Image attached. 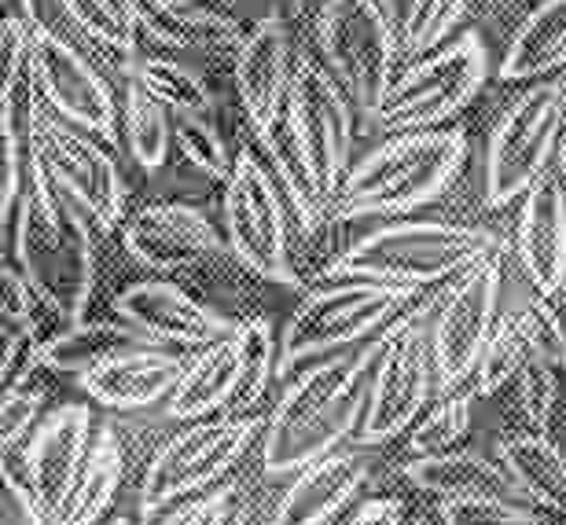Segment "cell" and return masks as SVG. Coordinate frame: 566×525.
Returning <instances> with one entry per match:
<instances>
[{
  "instance_id": "cell-1",
  "label": "cell",
  "mask_w": 566,
  "mask_h": 525,
  "mask_svg": "<svg viewBox=\"0 0 566 525\" xmlns=\"http://www.w3.org/2000/svg\"><path fill=\"white\" fill-rule=\"evenodd\" d=\"M379 353L382 335L357 353H335L294 371L265 422L262 466L269 477L298 474L310 463L332 455L335 444L357 438Z\"/></svg>"
},
{
  "instance_id": "cell-2",
  "label": "cell",
  "mask_w": 566,
  "mask_h": 525,
  "mask_svg": "<svg viewBox=\"0 0 566 525\" xmlns=\"http://www.w3.org/2000/svg\"><path fill=\"white\" fill-rule=\"evenodd\" d=\"M93 217L55 185L33 151L27 188H22L15 224H11V254H15V265L30 280L41 305L63 324H82L88 305H93Z\"/></svg>"
},
{
  "instance_id": "cell-3",
  "label": "cell",
  "mask_w": 566,
  "mask_h": 525,
  "mask_svg": "<svg viewBox=\"0 0 566 525\" xmlns=\"http://www.w3.org/2000/svg\"><path fill=\"white\" fill-rule=\"evenodd\" d=\"M468 162V136L463 129H420L394 133L349 166L335 196V221L357 217H405L430 207L457 185Z\"/></svg>"
},
{
  "instance_id": "cell-4",
  "label": "cell",
  "mask_w": 566,
  "mask_h": 525,
  "mask_svg": "<svg viewBox=\"0 0 566 525\" xmlns=\"http://www.w3.org/2000/svg\"><path fill=\"white\" fill-rule=\"evenodd\" d=\"M501 254L485 228L449 221H387L327 261V280H376L394 287H427Z\"/></svg>"
},
{
  "instance_id": "cell-5",
  "label": "cell",
  "mask_w": 566,
  "mask_h": 525,
  "mask_svg": "<svg viewBox=\"0 0 566 525\" xmlns=\"http://www.w3.org/2000/svg\"><path fill=\"white\" fill-rule=\"evenodd\" d=\"M412 298L416 287H394L376 280L321 283L280 327V379H291L305 364L346 353L379 327H390Z\"/></svg>"
},
{
  "instance_id": "cell-6",
  "label": "cell",
  "mask_w": 566,
  "mask_h": 525,
  "mask_svg": "<svg viewBox=\"0 0 566 525\" xmlns=\"http://www.w3.org/2000/svg\"><path fill=\"white\" fill-rule=\"evenodd\" d=\"M485 77H490V52L479 33L449 38L434 52L416 55V63L394 82L382 107L371 114V125L390 136L441 129L482 93Z\"/></svg>"
},
{
  "instance_id": "cell-7",
  "label": "cell",
  "mask_w": 566,
  "mask_h": 525,
  "mask_svg": "<svg viewBox=\"0 0 566 525\" xmlns=\"http://www.w3.org/2000/svg\"><path fill=\"white\" fill-rule=\"evenodd\" d=\"M258 438H265L262 416H224L210 422H191L188 430L169 438L144 471V522L166 515L185 500L199 496L202 489L221 482L251 452V444H258Z\"/></svg>"
},
{
  "instance_id": "cell-8",
  "label": "cell",
  "mask_w": 566,
  "mask_h": 525,
  "mask_svg": "<svg viewBox=\"0 0 566 525\" xmlns=\"http://www.w3.org/2000/svg\"><path fill=\"white\" fill-rule=\"evenodd\" d=\"M566 129V85L534 82L518 93L490 133L485 151V202L493 210L512 207L548 174Z\"/></svg>"
},
{
  "instance_id": "cell-9",
  "label": "cell",
  "mask_w": 566,
  "mask_h": 525,
  "mask_svg": "<svg viewBox=\"0 0 566 525\" xmlns=\"http://www.w3.org/2000/svg\"><path fill=\"white\" fill-rule=\"evenodd\" d=\"M316 44L324 66L371 122V114L382 107L398 82L394 66L401 55V38L382 15L379 0H324L316 19Z\"/></svg>"
},
{
  "instance_id": "cell-10",
  "label": "cell",
  "mask_w": 566,
  "mask_h": 525,
  "mask_svg": "<svg viewBox=\"0 0 566 525\" xmlns=\"http://www.w3.org/2000/svg\"><path fill=\"white\" fill-rule=\"evenodd\" d=\"M287 207L276 174L243 147L224 180V239L232 254L269 283H298L291 265Z\"/></svg>"
},
{
  "instance_id": "cell-11",
  "label": "cell",
  "mask_w": 566,
  "mask_h": 525,
  "mask_svg": "<svg viewBox=\"0 0 566 525\" xmlns=\"http://www.w3.org/2000/svg\"><path fill=\"white\" fill-rule=\"evenodd\" d=\"M430 309L420 305L416 313H405L401 319L382 330V353L371 379L368 408L360 419L357 444H387L398 433H405L423 412L430 382L434 379V353H430Z\"/></svg>"
},
{
  "instance_id": "cell-12",
  "label": "cell",
  "mask_w": 566,
  "mask_h": 525,
  "mask_svg": "<svg viewBox=\"0 0 566 525\" xmlns=\"http://www.w3.org/2000/svg\"><path fill=\"white\" fill-rule=\"evenodd\" d=\"M501 254L479 261L452 283L449 298H441L438 313L430 316V353H434L438 386H460L479 368L485 346L496 330V309H501Z\"/></svg>"
},
{
  "instance_id": "cell-13",
  "label": "cell",
  "mask_w": 566,
  "mask_h": 525,
  "mask_svg": "<svg viewBox=\"0 0 566 525\" xmlns=\"http://www.w3.org/2000/svg\"><path fill=\"white\" fill-rule=\"evenodd\" d=\"M287 114L316 177L335 202L349 174V151H354V99L324 63H316L313 55H298L287 93Z\"/></svg>"
},
{
  "instance_id": "cell-14",
  "label": "cell",
  "mask_w": 566,
  "mask_h": 525,
  "mask_svg": "<svg viewBox=\"0 0 566 525\" xmlns=\"http://www.w3.org/2000/svg\"><path fill=\"white\" fill-rule=\"evenodd\" d=\"M30 71L52 114L99 136L104 144L118 140V107L104 74L74 44H66L60 33L41 22L30 27Z\"/></svg>"
},
{
  "instance_id": "cell-15",
  "label": "cell",
  "mask_w": 566,
  "mask_h": 525,
  "mask_svg": "<svg viewBox=\"0 0 566 525\" xmlns=\"http://www.w3.org/2000/svg\"><path fill=\"white\" fill-rule=\"evenodd\" d=\"M38 158L55 185L104 232L122 221V213H126V180H122L111 151L99 144V136L77 129V125L63 122L60 114L44 107L38 122Z\"/></svg>"
},
{
  "instance_id": "cell-16",
  "label": "cell",
  "mask_w": 566,
  "mask_h": 525,
  "mask_svg": "<svg viewBox=\"0 0 566 525\" xmlns=\"http://www.w3.org/2000/svg\"><path fill=\"white\" fill-rule=\"evenodd\" d=\"M93 441V412H88V405L74 401L44 416L38 430H33V438L27 441V449L19 452V474L27 477L30 493L38 496L49 522L60 518L66 500H71L77 482H82Z\"/></svg>"
},
{
  "instance_id": "cell-17",
  "label": "cell",
  "mask_w": 566,
  "mask_h": 525,
  "mask_svg": "<svg viewBox=\"0 0 566 525\" xmlns=\"http://www.w3.org/2000/svg\"><path fill=\"white\" fill-rule=\"evenodd\" d=\"M115 313L126 324L140 327L158 346H213L240 330V324H232L229 316L163 280L133 283L115 298Z\"/></svg>"
},
{
  "instance_id": "cell-18",
  "label": "cell",
  "mask_w": 566,
  "mask_h": 525,
  "mask_svg": "<svg viewBox=\"0 0 566 525\" xmlns=\"http://www.w3.org/2000/svg\"><path fill=\"white\" fill-rule=\"evenodd\" d=\"M122 243L140 265L155 272H177L218 258L229 239H221L210 217L199 213L196 207L155 202V207H144L129 217Z\"/></svg>"
},
{
  "instance_id": "cell-19",
  "label": "cell",
  "mask_w": 566,
  "mask_h": 525,
  "mask_svg": "<svg viewBox=\"0 0 566 525\" xmlns=\"http://www.w3.org/2000/svg\"><path fill=\"white\" fill-rule=\"evenodd\" d=\"M235 93H240V107L251 122L254 136H262L269 125L280 118L287 107L291 77H294V55H291V33L283 27L280 15L258 19L240 44L232 60Z\"/></svg>"
},
{
  "instance_id": "cell-20",
  "label": "cell",
  "mask_w": 566,
  "mask_h": 525,
  "mask_svg": "<svg viewBox=\"0 0 566 525\" xmlns=\"http://www.w3.org/2000/svg\"><path fill=\"white\" fill-rule=\"evenodd\" d=\"M518 261L537 294L566 287V185L559 169H548L523 196L518 213Z\"/></svg>"
},
{
  "instance_id": "cell-21",
  "label": "cell",
  "mask_w": 566,
  "mask_h": 525,
  "mask_svg": "<svg viewBox=\"0 0 566 525\" xmlns=\"http://www.w3.org/2000/svg\"><path fill=\"white\" fill-rule=\"evenodd\" d=\"M371 471L368 452H332L294 474L269 525H327L354 504Z\"/></svg>"
},
{
  "instance_id": "cell-22",
  "label": "cell",
  "mask_w": 566,
  "mask_h": 525,
  "mask_svg": "<svg viewBox=\"0 0 566 525\" xmlns=\"http://www.w3.org/2000/svg\"><path fill=\"white\" fill-rule=\"evenodd\" d=\"M185 368L188 364L174 357L169 349L151 346V349L126 353V357H115L82 375V390L104 408L137 412V408H151L163 397L174 393Z\"/></svg>"
},
{
  "instance_id": "cell-23",
  "label": "cell",
  "mask_w": 566,
  "mask_h": 525,
  "mask_svg": "<svg viewBox=\"0 0 566 525\" xmlns=\"http://www.w3.org/2000/svg\"><path fill=\"white\" fill-rule=\"evenodd\" d=\"M137 22L140 33L163 49L199 55H232L235 60L247 38L240 22L221 15L218 8L199 4V0H137Z\"/></svg>"
},
{
  "instance_id": "cell-24",
  "label": "cell",
  "mask_w": 566,
  "mask_h": 525,
  "mask_svg": "<svg viewBox=\"0 0 566 525\" xmlns=\"http://www.w3.org/2000/svg\"><path fill=\"white\" fill-rule=\"evenodd\" d=\"M258 144L265 147L269 169L276 174L283 196H287L294 217H298L302 232H316L321 224L332 221V217H335V210H332L335 202L324 191L321 177H316L310 155H305L298 133H294V122H291L287 107H283L280 118L269 125L262 136H258Z\"/></svg>"
},
{
  "instance_id": "cell-25",
  "label": "cell",
  "mask_w": 566,
  "mask_h": 525,
  "mask_svg": "<svg viewBox=\"0 0 566 525\" xmlns=\"http://www.w3.org/2000/svg\"><path fill=\"white\" fill-rule=\"evenodd\" d=\"M158 346L155 338H147L140 327L133 324H111V319H82V324H66L60 335H52L41 349V364L49 371L60 375H88L99 364L126 357V353L151 349Z\"/></svg>"
},
{
  "instance_id": "cell-26",
  "label": "cell",
  "mask_w": 566,
  "mask_h": 525,
  "mask_svg": "<svg viewBox=\"0 0 566 525\" xmlns=\"http://www.w3.org/2000/svg\"><path fill=\"white\" fill-rule=\"evenodd\" d=\"M405 477L434 493L441 500H460V496H507V500H526L512 482V474L504 471V463H490L485 455L474 452H438V455H412L405 463ZM530 504V500H526Z\"/></svg>"
},
{
  "instance_id": "cell-27",
  "label": "cell",
  "mask_w": 566,
  "mask_h": 525,
  "mask_svg": "<svg viewBox=\"0 0 566 525\" xmlns=\"http://www.w3.org/2000/svg\"><path fill=\"white\" fill-rule=\"evenodd\" d=\"M235 368H240L235 335L213 342V346H202L199 357L180 375L174 393L166 397V416L196 422L202 416L224 412L235 393Z\"/></svg>"
},
{
  "instance_id": "cell-28",
  "label": "cell",
  "mask_w": 566,
  "mask_h": 525,
  "mask_svg": "<svg viewBox=\"0 0 566 525\" xmlns=\"http://www.w3.org/2000/svg\"><path fill=\"white\" fill-rule=\"evenodd\" d=\"M566 66V0H541L518 22L501 60V82H537Z\"/></svg>"
},
{
  "instance_id": "cell-29",
  "label": "cell",
  "mask_w": 566,
  "mask_h": 525,
  "mask_svg": "<svg viewBox=\"0 0 566 525\" xmlns=\"http://www.w3.org/2000/svg\"><path fill=\"white\" fill-rule=\"evenodd\" d=\"M501 463L530 504L566 515V455L545 433H523L501 444Z\"/></svg>"
},
{
  "instance_id": "cell-30",
  "label": "cell",
  "mask_w": 566,
  "mask_h": 525,
  "mask_svg": "<svg viewBox=\"0 0 566 525\" xmlns=\"http://www.w3.org/2000/svg\"><path fill=\"white\" fill-rule=\"evenodd\" d=\"M126 82L140 85L174 118H210L218 107L207 77L185 63L166 60V55H140V60L126 63Z\"/></svg>"
},
{
  "instance_id": "cell-31",
  "label": "cell",
  "mask_w": 566,
  "mask_h": 525,
  "mask_svg": "<svg viewBox=\"0 0 566 525\" xmlns=\"http://www.w3.org/2000/svg\"><path fill=\"white\" fill-rule=\"evenodd\" d=\"M122 477H126V455H122V444L115 438V430L99 427L82 482H77L71 500H66V507L60 511V518L52 525H96L104 518V511L115 504Z\"/></svg>"
},
{
  "instance_id": "cell-32",
  "label": "cell",
  "mask_w": 566,
  "mask_h": 525,
  "mask_svg": "<svg viewBox=\"0 0 566 525\" xmlns=\"http://www.w3.org/2000/svg\"><path fill=\"white\" fill-rule=\"evenodd\" d=\"M235 346H240V368H235V393L224 416H251L269 393V382L280 379V338L269 319H251L235 330Z\"/></svg>"
},
{
  "instance_id": "cell-33",
  "label": "cell",
  "mask_w": 566,
  "mask_h": 525,
  "mask_svg": "<svg viewBox=\"0 0 566 525\" xmlns=\"http://www.w3.org/2000/svg\"><path fill=\"white\" fill-rule=\"evenodd\" d=\"M122 129H126V147L147 174H158L174 151V114L158 99H151L140 85L126 82V99H122Z\"/></svg>"
},
{
  "instance_id": "cell-34",
  "label": "cell",
  "mask_w": 566,
  "mask_h": 525,
  "mask_svg": "<svg viewBox=\"0 0 566 525\" xmlns=\"http://www.w3.org/2000/svg\"><path fill=\"white\" fill-rule=\"evenodd\" d=\"M530 360H537L534 330H530L526 313H515V316H507L504 324H496L490 346H485L479 368H474V393L490 397L501 390V386L515 382Z\"/></svg>"
},
{
  "instance_id": "cell-35",
  "label": "cell",
  "mask_w": 566,
  "mask_h": 525,
  "mask_svg": "<svg viewBox=\"0 0 566 525\" xmlns=\"http://www.w3.org/2000/svg\"><path fill=\"white\" fill-rule=\"evenodd\" d=\"M55 4L85 38H93L104 49L122 55H133L137 49V0H55Z\"/></svg>"
},
{
  "instance_id": "cell-36",
  "label": "cell",
  "mask_w": 566,
  "mask_h": 525,
  "mask_svg": "<svg viewBox=\"0 0 566 525\" xmlns=\"http://www.w3.org/2000/svg\"><path fill=\"white\" fill-rule=\"evenodd\" d=\"M441 522L446 525H552L541 507L507 496L441 500Z\"/></svg>"
},
{
  "instance_id": "cell-37",
  "label": "cell",
  "mask_w": 566,
  "mask_h": 525,
  "mask_svg": "<svg viewBox=\"0 0 566 525\" xmlns=\"http://www.w3.org/2000/svg\"><path fill=\"white\" fill-rule=\"evenodd\" d=\"M174 147L180 151V158H185L188 166H196L207 180H221V185L229 180L235 155L224 147L213 118H177Z\"/></svg>"
},
{
  "instance_id": "cell-38",
  "label": "cell",
  "mask_w": 566,
  "mask_h": 525,
  "mask_svg": "<svg viewBox=\"0 0 566 525\" xmlns=\"http://www.w3.org/2000/svg\"><path fill=\"white\" fill-rule=\"evenodd\" d=\"M471 427V397H446L423 416V422L409 433L412 455H438L449 452Z\"/></svg>"
},
{
  "instance_id": "cell-39",
  "label": "cell",
  "mask_w": 566,
  "mask_h": 525,
  "mask_svg": "<svg viewBox=\"0 0 566 525\" xmlns=\"http://www.w3.org/2000/svg\"><path fill=\"white\" fill-rule=\"evenodd\" d=\"M44 408V393L41 390H30L27 386H8L4 390V405H0V433H4V455L15 460V455L27 449V441L33 438L38 422Z\"/></svg>"
},
{
  "instance_id": "cell-40",
  "label": "cell",
  "mask_w": 566,
  "mask_h": 525,
  "mask_svg": "<svg viewBox=\"0 0 566 525\" xmlns=\"http://www.w3.org/2000/svg\"><path fill=\"white\" fill-rule=\"evenodd\" d=\"M471 0H423L420 8V19L405 41V55H423V52H434L438 44L449 41V33L460 27L463 11H468Z\"/></svg>"
},
{
  "instance_id": "cell-41",
  "label": "cell",
  "mask_w": 566,
  "mask_h": 525,
  "mask_svg": "<svg viewBox=\"0 0 566 525\" xmlns=\"http://www.w3.org/2000/svg\"><path fill=\"white\" fill-rule=\"evenodd\" d=\"M515 382H518V408H523V419L534 430H545V422H548L552 408H556V397H559L556 364L530 360Z\"/></svg>"
},
{
  "instance_id": "cell-42",
  "label": "cell",
  "mask_w": 566,
  "mask_h": 525,
  "mask_svg": "<svg viewBox=\"0 0 566 525\" xmlns=\"http://www.w3.org/2000/svg\"><path fill=\"white\" fill-rule=\"evenodd\" d=\"M235 511H240V489H213L166 511L158 525H232Z\"/></svg>"
},
{
  "instance_id": "cell-43",
  "label": "cell",
  "mask_w": 566,
  "mask_h": 525,
  "mask_svg": "<svg viewBox=\"0 0 566 525\" xmlns=\"http://www.w3.org/2000/svg\"><path fill=\"white\" fill-rule=\"evenodd\" d=\"M41 349L44 342L33 327H4V390L8 386H27L30 375L44 368Z\"/></svg>"
},
{
  "instance_id": "cell-44",
  "label": "cell",
  "mask_w": 566,
  "mask_h": 525,
  "mask_svg": "<svg viewBox=\"0 0 566 525\" xmlns=\"http://www.w3.org/2000/svg\"><path fill=\"white\" fill-rule=\"evenodd\" d=\"M523 313L530 319V330H534L537 360H548V364H556V368H566V330H563L559 313L552 309L545 294L530 302Z\"/></svg>"
},
{
  "instance_id": "cell-45",
  "label": "cell",
  "mask_w": 566,
  "mask_h": 525,
  "mask_svg": "<svg viewBox=\"0 0 566 525\" xmlns=\"http://www.w3.org/2000/svg\"><path fill=\"white\" fill-rule=\"evenodd\" d=\"M4 525H52L15 463L4 466Z\"/></svg>"
},
{
  "instance_id": "cell-46",
  "label": "cell",
  "mask_w": 566,
  "mask_h": 525,
  "mask_svg": "<svg viewBox=\"0 0 566 525\" xmlns=\"http://www.w3.org/2000/svg\"><path fill=\"white\" fill-rule=\"evenodd\" d=\"M41 298L33 294L30 280L22 276L19 265H4V327H33L38 330V319H33V305Z\"/></svg>"
},
{
  "instance_id": "cell-47",
  "label": "cell",
  "mask_w": 566,
  "mask_h": 525,
  "mask_svg": "<svg viewBox=\"0 0 566 525\" xmlns=\"http://www.w3.org/2000/svg\"><path fill=\"white\" fill-rule=\"evenodd\" d=\"M346 525H405V511L398 500H365Z\"/></svg>"
},
{
  "instance_id": "cell-48",
  "label": "cell",
  "mask_w": 566,
  "mask_h": 525,
  "mask_svg": "<svg viewBox=\"0 0 566 525\" xmlns=\"http://www.w3.org/2000/svg\"><path fill=\"white\" fill-rule=\"evenodd\" d=\"M379 8H382V15L390 19V27L398 30L401 52H405V41H409V33H412V27H416V19H420L423 0H379Z\"/></svg>"
},
{
  "instance_id": "cell-49",
  "label": "cell",
  "mask_w": 566,
  "mask_h": 525,
  "mask_svg": "<svg viewBox=\"0 0 566 525\" xmlns=\"http://www.w3.org/2000/svg\"><path fill=\"white\" fill-rule=\"evenodd\" d=\"M556 169H559V177H563V185H566V129L559 136V151H556Z\"/></svg>"
},
{
  "instance_id": "cell-50",
  "label": "cell",
  "mask_w": 566,
  "mask_h": 525,
  "mask_svg": "<svg viewBox=\"0 0 566 525\" xmlns=\"http://www.w3.org/2000/svg\"><path fill=\"white\" fill-rule=\"evenodd\" d=\"M111 525H129V522H126V518H122V522H111Z\"/></svg>"
},
{
  "instance_id": "cell-51",
  "label": "cell",
  "mask_w": 566,
  "mask_h": 525,
  "mask_svg": "<svg viewBox=\"0 0 566 525\" xmlns=\"http://www.w3.org/2000/svg\"><path fill=\"white\" fill-rule=\"evenodd\" d=\"M552 525H566V522H552Z\"/></svg>"
},
{
  "instance_id": "cell-52",
  "label": "cell",
  "mask_w": 566,
  "mask_h": 525,
  "mask_svg": "<svg viewBox=\"0 0 566 525\" xmlns=\"http://www.w3.org/2000/svg\"><path fill=\"white\" fill-rule=\"evenodd\" d=\"M412 525H423V522H412Z\"/></svg>"
}]
</instances>
